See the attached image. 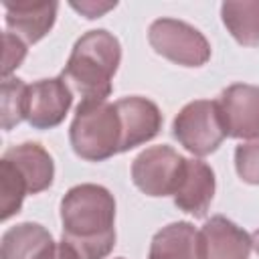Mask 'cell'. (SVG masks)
Segmentation results:
<instances>
[{"mask_svg":"<svg viewBox=\"0 0 259 259\" xmlns=\"http://www.w3.org/2000/svg\"><path fill=\"white\" fill-rule=\"evenodd\" d=\"M115 200L99 184L73 186L61 200L63 241L79 259H103L115 245Z\"/></svg>","mask_w":259,"mask_h":259,"instance_id":"obj_1","label":"cell"},{"mask_svg":"<svg viewBox=\"0 0 259 259\" xmlns=\"http://www.w3.org/2000/svg\"><path fill=\"white\" fill-rule=\"evenodd\" d=\"M119 61V40L103 28L89 30L75 42L61 77L83 97L81 101H105Z\"/></svg>","mask_w":259,"mask_h":259,"instance_id":"obj_2","label":"cell"},{"mask_svg":"<svg viewBox=\"0 0 259 259\" xmlns=\"http://www.w3.org/2000/svg\"><path fill=\"white\" fill-rule=\"evenodd\" d=\"M69 138L75 154L83 160L101 162L117 154L121 142V125L115 103L81 101L69 130Z\"/></svg>","mask_w":259,"mask_h":259,"instance_id":"obj_3","label":"cell"},{"mask_svg":"<svg viewBox=\"0 0 259 259\" xmlns=\"http://www.w3.org/2000/svg\"><path fill=\"white\" fill-rule=\"evenodd\" d=\"M172 134L194 156L212 154L227 138L217 101L196 99L186 103L174 117Z\"/></svg>","mask_w":259,"mask_h":259,"instance_id":"obj_4","label":"cell"},{"mask_svg":"<svg viewBox=\"0 0 259 259\" xmlns=\"http://www.w3.org/2000/svg\"><path fill=\"white\" fill-rule=\"evenodd\" d=\"M148 40L158 55L182 67H200L210 59L206 36L198 28L176 18L154 20L148 30Z\"/></svg>","mask_w":259,"mask_h":259,"instance_id":"obj_5","label":"cell"},{"mask_svg":"<svg viewBox=\"0 0 259 259\" xmlns=\"http://www.w3.org/2000/svg\"><path fill=\"white\" fill-rule=\"evenodd\" d=\"M184 166L186 158L170 146H152L134 160L132 180L148 196H168L176 192Z\"/></svg>","mask_w":259,"mask_h":259,"instance_id":"obj_6","label":"cell"},{"mask_svg":"<svg viewBox=\"0 0 259 259\" xmlns=\"http://www.w3.org/2000/svg\"><path fill=\"white\" fill-rule=\"evenodd\" d=\"M221 119L231 138H259V87L235 83L217 99Z\"/></svg>","mask_w":259,"mask_h":259,"instance_id":"obj_7","label":"cell"},{"mask_svg":"<svg viewBox=\"0 0 259 259\" xmlns=\"http://www.w3.org/2000/svg\"><path fill=\"white\" fill-rule=\"evenodd\" d=\"M73 103V91L63 77L40 79L28 85L26 119L36 130L59 125Z\"/></svg>","mask_w":259,"mask_h":259,"instance_id":"obj_8","label":"cell"},{"mask_svg":"<svg viewBox=\"0 0 259 259\" xmlns=\"http://www.w3.org/2000/svg\"><path fill=\"white\" fill-rule=\"evenodd\" d=\"M115 109L121 125L119 152H127L158 136L162 127V113L154 101L132 95L115 101Z\"/></svg>","mask_w":259,"mask_h":259,"instance_id":"obj_9","label":"cell"},{"mask_svg":"<svg viewBox=\"0 0 259 259\" xmlns=\"http://www.w3.org/2000/svg\"><path fill=\"white\" fill-rule=\"evenodd\" d=\"M200 259H249L251 237L233 221L217 214L198 231Z\"/></svg>","mask_w":259,"mask_h":259,"instance_id":"obj_10","label":"cell"},{"mask_svg":"<svg viewBox=\"0 0 259 259\" xmlns=\"http://www.w3.org/2000/svg\"><path fill=\"white\" fill-rule=\"evenodd\" d=\"M174 204L194 217H204L214 196V172L202 160H186L180 184L176 188Z\"/></svg>","mask_w":259,"mask_h":259,"instance_id":"obj_11","label":"cell"},{"mask_svg":"<svg viewBox=\"0 0 259 259\" xmlns=\"http://www.w3.org/2000/svg\"><path fill=\"white\" fill-rule=\"evenodd\" d=\"M57 2H4L8 32L32 45L38 42L55 24Z\"/></svg>","mask_w":259,"mask_h":259,"instance_id":"obj_12","label":"cell"},{"mask_svg":"<svg viewBox=\"0 0 259 259\" xmlns=\"http://www.w3.org/2000/svg\"><path fill=\"white\" fill-rule=\"evenodd\" d=\"M57 249L51 233L38 223H20L2 235L0 259H51Z\"/></svg>","mask_w":259,"mask_h":259,"instance_id":"obj_13","label":"cell"},{"mask_svg":"<svg viewBox=\"0 0 259 259\" xmlns=\"http://www.w3.org/2000/svg\"><path fill=\"white\" fill-rule=\"evenodd\" d=\"M8 160L26 180L28 194H36L47 190L53 184L55 176V164L51 154L36 142H24L4 152L2 156Z\"/></svg>","mask_w":259,"mask_h":259,"instance_id":"obj_14","label":"cell"},{"mask_svg":"<svg viewBox=\"0 0 259 259\" xmlns=\"http://www.w3.org/2000/svg\"><path fill=\"white\" fill-rule=\"evenodd\" d=\"M148 259H200L198 231L186 221L170 223L154 235Z\"/></svg>","mask_w":259,"mask_h":259,"instance_id":"obj_15","label":"cell"},{"mask_svg":"<svg viewBox=\"0 0 259 259\" xmlns=\"http://www.w3.org/2000/svg\"><path fill=\"white\" fill-rule=\"evenodd\" d=\"M221 16L237 42L245 47L259 45V2H225Z\"/></svg>","mask_w":259,"mask_h":259,"instance_id":"obj_16","label":"cell"},{"mask_svg":"<svg viewBox=\"0 0 259 259\" xmlns=\"http://www.w3.org/2000/svg\"><path fill=\"white\" fill-rule=\"evenodd\" d=\"M28 85L18 77H6L0 89V115L2 130H10L26 119Z\"/></svg>","mask_w":259,"mask_h":259,"instance_id":"obj_17","label":"cell"},{"mask_svg":"<svg viewBox=\"0 0 259 259\" xmlns=\"http://www.w3.org/2000/svg\"><path fill=\"white\" fill-rule=\"evenodd\" d=\"M26 194H28V186L22 174L8 160L2 158L0 162V210H2L0 219L6 221L12 214H16Z\"/></svg>","mask_w":259,"mask_h":259,"instance_id":"obj_18","label":"cell"},{"mask_svg":"<svg viewBox=\"0 0 259 259\" xmlns=\"http://www.w3.org/2000/svg\"><path fill=\"white\" fill-rule=\"evenodd\" d=\"M235 168L237 174L249 182L259 184V138L247 144L237 146L235 150Z\"/></svg>","mask_w":259,"mask_h":259,"instance_id":"obj_19","label":"cell"},{"mask_svg":"<svg viewBox=\"0 0 259 259\" xmlns=\"http://www.w3.org/2000/svg\"><path fill=\"white\" fill-rule=\"evenodd\" d=\"M2 42H4V53H2V77L6 79L14 69L20 67V63L26 57V45L14 36L12 32H4L2 34Z\"/></svg>","mask_w":259,"mask_h":259,"instance_id":"obj_20","label":"cell"},{"mask_svg":"<svg viewBox=\"0 0 259 259\" xmlns=\"http://www.w3.org/2000/svg\"><path fill=\"white\" fill-rule=\"evenodd\" d=\"M75 10H79V12H83L87 18H97V16H101L103 12H107L109 8H113L115 6V2H109V4H95V2H81V4H71Z\"/></svg>","mask_w":259,"mask_h":259,"instance_id":"obj_21","label":"cell"},{"mask_svg":"<svg viewBox=\"0 0 259 259\" xmlns=\"http://www.w3.org/2000/svg\"><path fill=\"white\" fill-rule=\"evenodd\" d=\"M51 259H79V255L65 241H61V243H57V249H55V253H53Z\"/></svg>","mask_w":259,"mask_h":259,"instance_id":"obj_22","label":"cell"},{"mask_svg":"<svg viewBox=\"0 0 259 259\" xmlns=\"http://www.w3.org/2000/svg\"><path fill=\"white\" fill-rule=\"evenodd\" d=\"M251 245H253V249L257 251V255H259V229L251 235Z\"/></svg>","mask_w":259,"mask_h":259,"instance_id":"obj_23","label":"cell"},{"mask_svg":"<svg viewBox=\"0 0 259 259\" xmlns=\"http://www.w3.org/2000/svg\"><path fill=\"white\" fill-rule=\"evenodd\" d=\"M117 259H123V257H117Z\"/></svg>","mask_w":259,"mask_h":259,"instance_id":"obj_24","label":"cell"}]
</instances>
